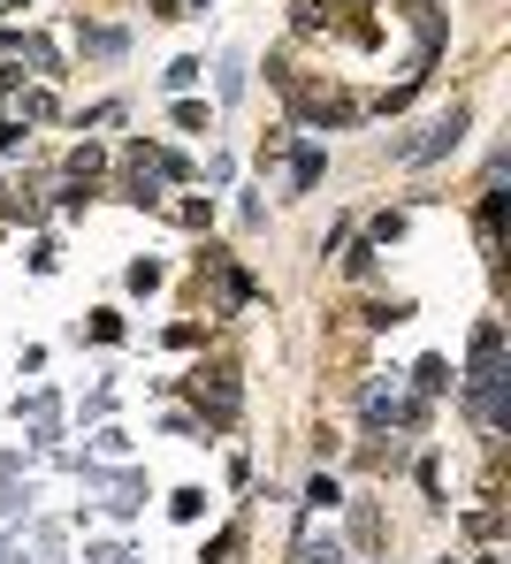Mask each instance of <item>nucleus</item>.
<instances>
[{
	"label": "nucleus",
	"instance_id": "nucleus-1",
	"mask_svg": "<svg viewBox=\"0 0 511 564\" xmlns=\"http://www.w3.org/2000/svg\"><path fill=\"white\" fill-rule=\"evenodd\" d=\"M504 328L497 321H481L474 328V375H466V397H474V420L481 427H504L511 420V404H504Z\"/></svg>",
	"mask_w": 511,
	"mask_h": 564
},
{
	"label": "nucleus",
	"instance_id": "nucleus-2",
	"mask_svg": "<svg viewBox=\"0 0 511 564\" xmlns=\"http://www.w3.org/2000/svg\"><path fill=\"white\" fill-rule=\"evenodd\" d=\"M176 176H184L176 153H161V145H138V153H130V198H138V206H153L161 184H176Z\"/></svg>",
	"mask_w": 511,
	"mask_h": 564
},
{
	"label": "nucleus",
	"instance_id": "nucleus-3",
	"mask_svg": "<svg viewBox=\"0 0 511 564\" xmlns=\"http://www.w3.org/2000/svg\"><path fill=\"white\" fill-rule=\"evenodd\" d=\"M458 138H466V107H450V115H443V122H435V130H427L420 145H405V161H420V169H427V161H443V153H450Z\"/></svg>",
	"mask_w": 511,
	"mask_h": 564
}]
</instances>
